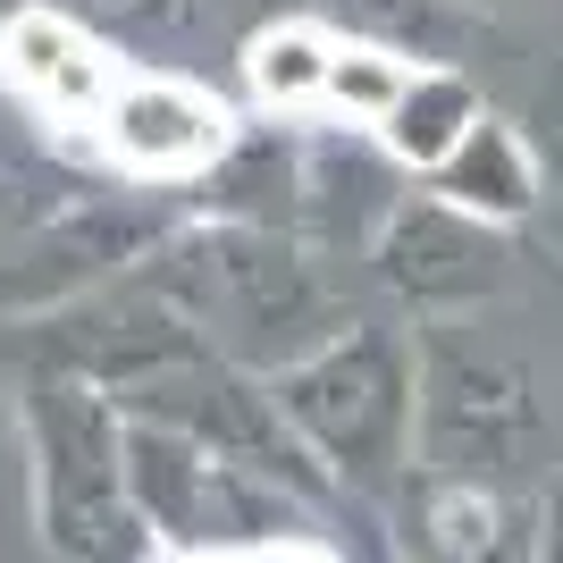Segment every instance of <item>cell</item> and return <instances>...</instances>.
Segmentation results:
<instances>
[{
	"label": "cell",
	"instance_id": "30bf717a",
	"mask_svg": "<svg viewBox=\"0 0 563 563\" xmlns=\"http://www.w3.org/2000/svg\"><path fill=\"white\" fill-rule=\"evenodd\" d=\"M412 59H404L396 43H336L329 59V110L362 118V126H387L396 118V101L412 93Z\"/></svg>",
	"mask_w": 563,
	"mask_h": 563
},
{
	"label": "cell",
	"instance_id": "52a82bcc",
	"mask_svg": "<svg viewBox=\"0 0 563 563\" xmlns=\"http://www.w3.org/2000/svg\"><path fill=\"white\" fill-rule=\"evenodd\" d=\"M421 563H539L521 547V521L488 488H438L421 514Z\"/></svg>",
	"mask_w": 563,
	"mask_h": 563
},
{
	"label": "cell",
	"instance_id": "277c9868",
	"mask_svg": "<svg viewBox=\"0 0 563 563\" xmlns=\"http://www.w3.org/2000/svg\"><path fill=\"white\" fill-rule=\"evenodd\" d=\"M0 68L51 118H101V101L118 93V59L59 9H18L0 25Z\"/></svg>",
	"mask_w": 563,
	"mask_h": 563
},
{
	"label": "cell",
	"instance_id": "ba28073f",
	"mask_svg": "<svg viewBox=\"0 0 563 563\" xmlns=\"http://www.w3.org/2000/svg\"><path fill=\"white\" fill-rule=\"evenodd\" d=\"M471 126H479V93H471L454 68H421L412 93L396 101V118H387L378 135H387V152H396L404 168H438Z\"/></svg>",
	"mask_w": 563,
	"mask_h": 563
},
{
	"label": "cell",
	"instance_id": "6da1fadb",
	"mask_svg": "<svg viewBox=\"0 0 563 563\" xmlns=\"http://www.w3.org/2000/svg\"><path fill=\"white\" fill-rule=\"evenodd\" d=\"M286 412L311 429V446L336 471H387L412 446L421 421V387H412V353L378 329H345L286 378Z\"/></svg>",
	"mask_w": 563,
	"mask_h": 563
},
{
	"label": "cell",
	"instance_id": "3957f363",
	"mask_svg": "<svg viewBox=\"0 0 563 563\" xmlns=\"http://www.w3.org/2000/svg\"><path fill=\"white\" fill-rule=\"evenodd\" d=\"M471 421H479V463H496V454L530 446L539 404H530V387H521L514 362H496V353H463V345H429V387H421L429 446L446 454V463H463Z\"/></svg>",
	"mask_w": 563,
	"mask_h": 563
},
{
	"label": "cell",
	"instance_id": "7c38bea8",
	"mask_svg": "<svg viewBox=\"0 0 563 563\" xmlns=\"http://www.w3.org/2000/svg\"><path fill=\"white\" fill-rule=\"evenodd\" d=\"M539 563H563V488L547 505V530H539Z\"/></svg>",
	"mask_w": 563,
	"mask_h": 563
},
{
	"label": "cell",
	"instance_id": "8fae6325",
	"mask_svg": "<svg viewBox=\"0 0 563 563\" xmlns=\"http://www.w3.org/2000/svg\"><path fill=\"white\" fill-rule=\"evenodd\" d=\"M244 563H336L329 547H311V539H269V547H253Z\"/></svg>",
	"mask_w": 563,
	"mask_h": 563
},
{
	"label": "cell",
	"instance_id": "5b68a950",
	"mask_svg": "<svg viewBox=\"0 0 563 563\" xmlns=\"http://www.w3.org/2000/svg\"><path fill=\"white\" fill-rule=\"evenodd\" d=\"M488 219L454 211V202H429V211H404L378 244V269L387 286H404L412 303H471V295H488L496 286V244Z\"/></svg>",
	"mask_w": 563,
	"mask_h": 563
},
{
	"label": "cell",
	"instance_id": "9c48e42d",
	"mask_svg": "<svg viewBox=\"0 0 563 563\" xmlns=\"http://www.w3.org/2000/svg\"><path fill=\"white\" fill-rule=\"evenodd\" d=\"M329 59H336V34H320V25H269L244 51V76H253V93L269 110H320L329 101Z\"/></svg>",
	"mask_w": 563,
	"mask_h": 563
},
{
	"label": "cell",
	"instance_id": "8992f818",
	"mask_svg": "<svg viewBox=\"0 0 563 563\" xmlns=\"http://www.w3.org/2000/svg\"><path fill=\"white\" fill-rule=\"evenodd\" d=\"M429 177H438V202L488 219V228L496 219H521L530 202H539V152H530L505 118H488V110H479V126H471Z\"/></svg>",
	"mask_w": 563,
	"mask_h": 563
},
{
	"label": "cell",
	"instance_id": "4fadbf2b",
	"mask_svg": "<svg viewBox=\"0 0 563 563\" xmlns=\"http://www.w3.org/2000/svg\"><path fill=\"white\" fill-rule=\"evenodd\" d=\"M161 563H244V555H228V547H168Z\"/></svg>",
	"mask_w": 563,
	"mask_h": 563
},
{
	"label": "cell",
	"instance_id": "7a4b0ae2",
	"mask_svg": "<svg viewBox=\"0 0 563 563\" xmlns=\"http://www.w3.org/2000/svg\"><path fill=\"white\" fill-rule=\"evenodd\" d=\"M228 101L186 76H118V93L101 101V143L143 177H194L228 152Z\"/></svg>",
	"mask_w": 563,
	"mask_h": 563
}]
</instances>
